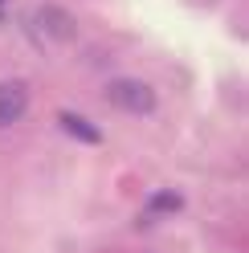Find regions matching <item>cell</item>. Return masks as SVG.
<instances>
[{"instance_id":"obj_1","label":"cell","mask_w":249,"mask_h":253,"mask_svg":"<svg viewBox=\"0 0 249 253\" xmlns=\"http://www.w3.org/2000/svg\"><path fill=\"white\" fill-rule=\"evenodd\" d=\"M106 98L119 110H127V115H151L155 110V90L147 82H139V78H115L106 86Z\"/></svg>"},{"instance_id":"obj_4","label":"cell","mask_w":249,"mask_h":253,"mask_svg":"<svg viewBox=\"0 0 249 253\" xmlns=\"http://www.w3.org/2000/svg\"><path fill=\"white\" fill-rule=\"evenodd\" d=\"M61 131H70V135H78V139H86V143H98V139H102V131H98V126H90L82 115H74V110H61Z\"/></svg>"},{"instance_id":"obj_3","label":"cell","mask_w":249,"mask_h":253,"mask_svg":"<svg viewBox=\"0 0 249 253\" xmlns=\"http://www.w3.org/2000/svg\"><path fill=\"white\" fill-rule=\"evenodd\" d=\"M37 25H45V29H53V37L57 41H70L74 37V17H70V12H61V8H41V21Z\"/></svg>"},{"instance_id":"obj_2","label":"cell","mask_w":249,"mask_h":253,"mask_svg":"<svg viewBox=\"0 0 249 253\" xmlns=\"http://www.w3.org/2000/svg\"><path fill=\"white\" fill-rule=\"evenodd\" d=\"M29 106V86L17 82V78H8V82H0V126H12Z\"/></svg>"},{"instance_id":"obj_5","label":"cell","mask_w":249,"mask_h":253,"mask_svg":"<svg viewBox=\"0 0 249 253\" xmlns=\"http://www.w3.org/2000/svg\"><path fill=\"white\" fill-rule=\"evenodd\" d=\"M180 192H155L151 200H147V209H143V216H167V212H176L180 209Z\"/></svg>"}]
</instances>
